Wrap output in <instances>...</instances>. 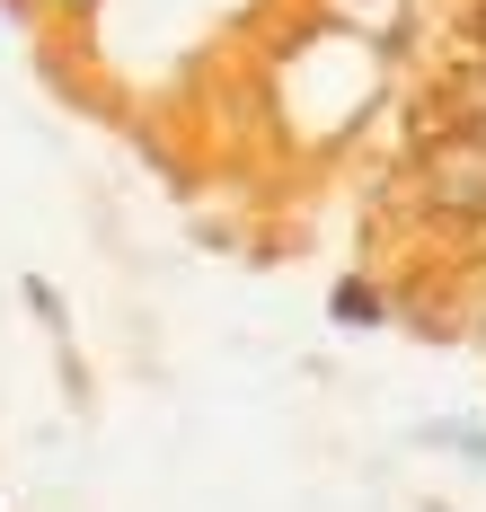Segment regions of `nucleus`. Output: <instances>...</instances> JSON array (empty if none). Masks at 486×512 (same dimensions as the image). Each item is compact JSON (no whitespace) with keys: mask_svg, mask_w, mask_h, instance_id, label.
<instances>
[{"mask_svg":"<svg viewBox=\"0 0 486 512\" xmlns=\"http://www.w3.org/2000/svg\"><path fill=\"white\" fill-rule=\"evenodd\" d=\"M327 309H336L345 327H372V318H380V292H372V283H336V292H327Z\"/></svg>","mask_w":486,"mask_h":512,"instance_id":"f03ea898","label":"nucleus"},{"mask_svg":"<svg viewBox=\"0 0 486 512\" xmlns=\"http://www.w3.org/2000/svg\"><path fill=\"white\" fill-rule=\"evenodd\" d=\"M478 45H486V9H478Z\"/></svg>","mask_w":486,"mask_h":512,"instance_id":"20e7f679","label":"nucleus"},{"mask_svg":"<svg viewBox=\"0 0 486 512\" xmlns=\"http://www.w3.org/2000/svg\"><path fill=\"white\" fill-rule=\"evenodd\" d=\"M433 204L442 212H478L486 204V151H442L433 159Z\"/></svg>","mask_w":486,"mask_h":512,"instance_id":"f257e3e1","label":"nucleus"},{"mask_svg":"<svg viewBox=\"0 0 486 512\" xmlns=\"http://www.w3.org/2000/svg\"><path fill=\"white\" fill-rule=\"evenodd\" d=\"M433 442H451V451H478V460H486V433H469V424H433Z\"/></svg>","mask_w":486,"mask_h":512,"instance_id":"7ed1b4c3","label":"nucleus"}]
</instances>
